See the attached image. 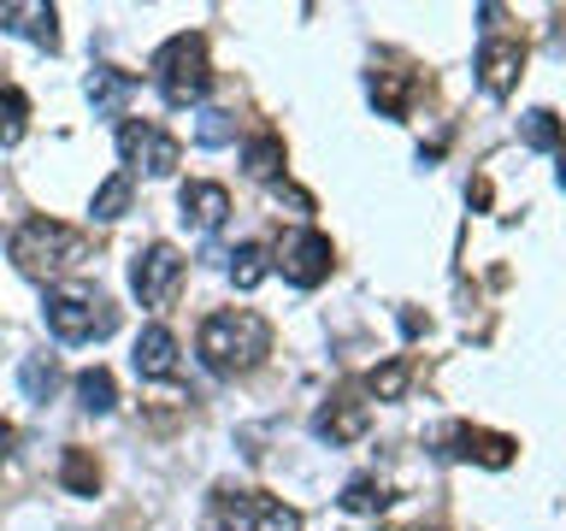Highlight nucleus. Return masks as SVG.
Masks as SVG:
<instances>
[{
  "label": "nucleus",
  "mask_w": 566,
  "mask_h": 531,
  "mask_svg": "<svg viewBox=\"0 0 566 531\" xmlns=\"http://www.w3.org/2000/svg\"><path fill=\"white\" fill-rule=\"evenodd\" d=\"M225 261H230V283H237V290H254V283L272 271V254L260 249V242H242V249L225 254Z\"/></svg>",
  "instance_id": "5701e85b"
},
{
  "label": "nucleus",
  "mask_w": 566,
  "mask_h": 531,
  "mask_svg": "<svg viewBox=\"0 0 566 531\" xmlns=\"http://www.w3.org/2000/svg\"><path fill=\"white\" fill-rule=\"evenodd\" d=\"M443 443H448L443 455H455V461H478V467H514V449H519L514 437L478 432V425H448Z\"/></svg>",
  "instance_id": "1a4fd4ad"
},
{
  "label": "nucleus",
  "mask_w": 566,
  "mask_h": 531,
  "mask_svg": "<svg viewBox=\"0 0 566 531\" xmlns=\"http://www.w3.org/2000/svg\"><path fill=\"white\" fill-rule=\"evenodd\" d=\"M130 89H136V77H130V71H119V65H95V71H89V100H95V112H119L124 100H130Z\"/></svg>",
  "instance_id": "2eb2a0df"
},
{
  "label": "nucleus",
  "mask_w": 566,
  "mask_h": 531,
  "mask_svg": "<svg viewBox=\"0 0 566 531\" xmlns=\"http://www.w3.org/2000/svg\"><path fill=\"white\" fill-rule=\"evenodd\" d=\"M419 89H425V77L408 71V65H372L366 71V95H372V107L384 112V119H408Z\"/></svg>",
  "instance_id": "6e6552de"
},
{
  "label": "nucleus",
  "mask_w": 566,
  "mask_h": 531,
  "mask_svg": "<svg viewBox=\"0 0 566 531\" xmlns=\"http://www.w3.org/2000/svg\"><path fill=\"white\" fill-rule=\"evenodd\" d=\"M519 71H526V48H519V41H502V36H490L484 48H478V83H484V95H490V100L514 95Z\"/></svg>",
  "instance_id": "9d476101"
},
{
  "label": "nucleus",
  "mask_w": 566,
  "mask_h": 531,
  "mask_svg": "<svg viewBox=\"0 0 566 531\" xmlns=\"http://www.w3.org/2000/svg\"><path fill=\"white\" fill-rule=\"evenodd\" d=\"M130 361H136V378H154V384H166V378H178V372H183L178 337H171L166 325H148V331L136 337V349H130Z\"/></svg>",
  "instance_id": "f8f14e48"
},
{
  "label": "nucleus",
  "mask_w": 566,
  "mask_h": 531,
  "mask_svg": "<svg viewBox=\"0 0 566 531\" xmlns=\"http://www.w3.org/2000/svg\"><path fill=\"white\" fill-rule=\"evenodd\" d=\"M519 142L537 154H561V119L549 107H531L526 119H519Z\"/></svg>",
  "instance_id": "aec40b11"
},
{
  "label": "nucleus",
  "mask_w": 566,
  "mask_h": 531,
  "mask_svg": "<svg viewBox=\"0 0 566 531\" xmlns=\"http://www.w3.org/2000/svg\"><path fill=\"white\" fill-rule=\"evenodd\" d=\"M278 266H284V278L296 283V290H318V283L330 278V266H337V249H330L325 231H296L278 249Z\"/></svg>",
  "instance_id": "0eeeda50"
},
{
  "label": "nucleus",
  "mask_w": 566,
  "mask_h": 531,
  "mask_svg": "<svg viewBox=\"0 0 566 531\" xmlns=\"http://www.w3.org/2000/svg\"><path fill=\"white\" fill-rule=\"evenodd\" d=\"M561 190H566V154H561Z\"/></svg>",
  "instance_id": "cd10ccee"
},
{
  "label": "nucleus",
  "mask_w": 566,
  "mask_h": 531,
  "mask_svg": "<svg viewBox=\"0 0 566 531\" xmlns=\"http://www.w3.org/2000/svg\"><path fill=\"white\" fill-rule=\"evenodd\" d=\"M242 166H249V178L260 183H284V136H254L249 148H242Z\"/></svg>",
  "instance_id": "dca6fc26"
},
{
  "label": "nucleus",
  "mask_w": 566,
  "mask_h": 531,
  "mask_svg": "<svg viewBox=\"0 0 566 531\" xmlns=\"http://www.w3.org/2000/svg\"><path fill=\"white\" fill-rule=\"evenodd\" d=\"M366 425H372V408L360 401L354 390H337L318 408V420H313V432L325 437V443H360L366 437Z\"/></svg>",
  "instance_id": "9b49d317"
},
{
  "label": "nucleus",
  "mask_w": 566,
  "mask_h": 531,
  "mask_svg": "<svg viewBox=\"0 0 566 531\" xmlns=\"http://www.w3.org/2000/svg\"><path fill=\"white\" fill-rule=\"evenodd\" d=\"M24 131H31V95L24 89H0V148H19Z\"/></svg>",
  "instance_id": "f3484780"
},
{
  "label": "nucleus",
  "mask_w": 566,
  "mask_h": 531,
  "mask_svg": "<svg viewBox=\"0 0 566 531\" xmlns=\"http://www.w3.org/2000/svg\"><path fill=\"white\" fill-rule=\"evenodd\" d=\"M12 261H19L24 278H60V271L89 261V237L60 219H24L19 237H12Z\"/></svg>",
  "instance_id": "f03ea898"
},
{
  "label": "nucleus",
  "mask_w": 566,
  "mask_h": 531,
  "mask_svg": "<svg viewBox=\"0 0 566 531\" xmlns=\"http://www.w3.org/2000/svg\"><path fill=\"white\" fill-rule=\"evenodd\" d=\"M77 401H83L89 413H112V408H119V384H112V372H107V366L77 372Z\"/></svg>",
  "instance_id": "6ab92c4d"
},
{
  "label": "nucleus",
  "mask_w": 566,
  "mask_h": 531,
  "mask_svg": "<svg viewBox=\"0 0 566 531\" xmlns=\"http://www.w3.org/2000/svg\"><path fill=\"white\" fill-rule=\"evenodd\" d=\"M154 83L166 95V107H189V100L207 95L213 71H207V36H171L166 48L154 53Z\"/></svg>",
  "instance_id": "20e7f679"
},
{
  "label": "nucleus",
  "mask_w": 566,
  "mask_h": 531,
  "mask_svg": "<svg viewBox=\"0 0 566 531\" xmlns=\"http://www.w3.org/2000/svg\"><path fill=\"white\" fill-rule=\"evenodd\" d=\"M60 484L71 496H95L100 491V461L89 449H65V461H60Z\"/></svg>",
  "instance_id": "a211bd4d"
},
{
  "label": "nucleus",
  "mask_w": 566,
  "mask_h": 531,
  "mask_svg": "<svg viewBox=\"0 0 566 531\" xmlns=\"http://www.w3.org/2000/svg\"><path fill=\"white\" fill-rule=\"evenodd\" d=\"M178 207H183V225H195V231H219L225 213H230V190L225 183H183Z\"/></svg>",
  "instance_id": "ddd939ff"
},
{
  "label": "nucleus",
  "mask_w": 566,
  "mask_h": 531,
  "mask_svg": "<svg viewBox=\"0 0 566 531\" xmlns=\"http://www.w3.org/2000/svg\"><path fill=\"white\" fill-rule=\"evenodd\" d=\"M119 154H124L130 171H148V178H166V171H178V160H183L178 136H166L148 119H124L119 124Z\"/></svg>",
  "instance_id": "423d86ee"
},
{
  "label": "nucleus",
  "mask_w": 566,
  "mask_h": 531,
  "mask_svg": "<svg viewBox=\"0 0 566 531\" xmlns=\"http://www.w3.org/2000/svg\"><path fill=\"white\" fill-rule=\"evenodd\" d=\"M41 319H48V331L60 342H95V337L119 331V307L100 290H89V283H77V290H48Z\"/></svg>",
  "instance_id": "7ed1b4c3"
},
{
  "label": "nucleus",
  "mask_w": 566,
  "mask_h": 531,
  "mask_svg": "<svg viewBox=\"0 0 566 531\" xmlns=\"http://www.w3.org/2000/svg\"><path fill=\"white\" fill-rule=\"evenodd\" d=\"M130 213V171H119V178H107L95 190V201H89V219L95 225H112V219H124Z\"/></svg>",
  "instance_id": "412c9836"
},
{
  "label": "nucleus",
  "mask_w": 566,
  "mask_h": 531,
  "mask_svg": "<svg viewBox=\"0 0 566 531\" xmlns=\"http://www.w3.org/2000/svg\"><path fill=\"white\" fill-rule=\"evenodd\" d=\"M183 254L171 249V242H148V249H136V261H130V290H136L142 307H171L183 290Z\"/></svg>",
  "instance_id": "39448f33"
},
{
  "label": "nucleus",
  "mask_w": 566,
  "mask_h": 531,
  "mask_svg": "<svg viewBox=\"0 0 566 531\" xmlns=\"http://www.w3.org/2000/svg\"><path fill=\"white\" fill-rule=\"evenodd\" d=\"M408 378H413V361H408V354H396V361L372 366L366 390H372L377 401H401V396H408Z\"/></svg>",
  "instance_id": "4be33fe9"
},
{
  "label": "nucleus",
  "mask_w": 566,
  "mask_h": 531,
  "mask_svg": "<svg viewBox=\"0 0 566 531\" xmlns=\"http://www.w3.org/2000/svg\"><path fill=\"white\" fill-rule=\"evenodd\" d=\"M384 502H389V491L372 479V472H360V479L342 484V508H348V514H377Z\"/></svg>",
  "instance_id": "393cba45"
},
{
  "label": "nucleus",
  "mask_w": 566,
  "mask_h": 531,
  "mask_svg": "<svg viewBox=\"0 0 566 531\" xmlns=\"http://www.w3.org/2000/svg\"><path fill=\"white\" fill-rule=\"evenodd\" d=\"M19 384L31 401H48L53 390H60V366H53V354H31V361L19 366Z\"/></svg>",
  "instance_id": "b1692460"
},
{
  "label": "nucleus",
  "mask_w": 566,
  "mask_h": 531,
  "mask_svg": "<svg viewBox=\"0 0 566 531\" xmlns=\"http://www.w3.org/2000/svg\"><path fill=\"white\" fill-rule=\"evenodd\" d=\"M195 142H201V148H225V142H237V119L219 112V107H207L195 119Z\"/></svg>",
  "instance_id": "a878e982"
},
{
  "label": "nucleus",
  "mask_w": 566,
  "mask_h": 531,
  "mask_svg": "<svg viewBox=\"0 0 566 531\" xmlns=\"http://www.w3.org/2000/svg\"><path fill=\"white\" fill-rule=\"evenodd\" d=\"M0 31L31 36L36 48L60 53V12H53V7H0Z\"/></svg>",
  "instance_id": "4468645a"
},
{
  "label": "nucleus",
  "mask_w": 566,
  "mask_h": 531,
  "mask_svg": "<svg viewBox=\"0 0 566 531\" xmlns=\"http://www.w3.org/2000/svg\"><path fill=\"white\" fill-rule=\"evenodd\" d=\"M7 455H12V425H0V467H7Z\"/></svg>",
  "instance_id": "bb28decb"
},
{
  "label": "nucleus",
  "mask_w": 566,
  "mask_h": 531,
  "mask_svg": "<svg viewBox=\"0 0 566 531\" xmlns=\"http://www.w3.org/2000/svg\"><path fill=\"white\" fill-rule=\"evenodd\" d=\"M195 349H201V361H207V372L242 378V372H254L272 354V325L260 319V313H249V307H219V313L201 319Z\"/></svg>",
  "instance_id": "f257e3e1"
}]
</instances>
